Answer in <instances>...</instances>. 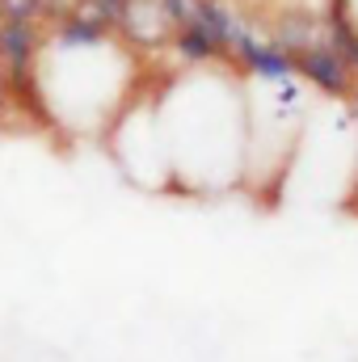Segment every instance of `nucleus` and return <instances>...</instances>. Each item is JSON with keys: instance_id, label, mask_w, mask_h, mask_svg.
<instances>
[{"instance_id": "obj_1", "label": "nucleus", "mask_w": 358, "mask_h": 362, "mask_svg": "<svg viewBox=\"0 0 358 362\" xmlns=\"http://www.w3.org/2000/svg\"><path fill=\"white\" fill-rule=\"evenodd\" d=\"M291 64H295V76H304L308 85H316V89L329 93V97H354V89H358L354 68L329 42H316V47L299 51Z\"/></svg>"}, {"instance_id": "obj_2", "label": "nucleus", "mask_w": 358, "mask_h": 362, "mask_svg": "<svg viewBox=\"0 0 358 362\" xmlns=\"http://www.w3.org/2000/svg\"><path fill=\"white\" fill-rule=\"evenodd\" d=\"M270 42H274L282 55H291V59H295L299 51H308V47H316V42H325V21H321L312 8H304V4L282 8V13L274 17Z\"/></svg>"}, {"instance_id": "obj_3", "label": "nucleus", "mask_w": 358, "mask_h": 362, "mask_svg": "<svg viewBox=\"0 0 358 362\" xmlns=\"http://www.w3.org/2000/svg\"><path fill=\"white\" fill-rule=\"evenodd\" d=\"M232 64H241V72H249V76H258V81H266V85H282V81L295 76L291 55H282L274 42H262V38H253V34L236 42Z\"/></svg>"}, {"instance_id": "obj_4", "label": "nucleus", "mask_w": 358, "mask_h": 362, "mask_svg": "<svg viewBox=\"0 0 358 362\" xmlns=\"http://www.w3.org/2000/svg\"><path fill=\"white\" fill-rule=\"evenodd\" d=\"M169 47H173V55H178L181 64H190V68H202V64H219V59H228L198 25H178L173 34H169Z\"/></svg>"}, {"instance_id": "obj_5", "label": "nucleus", "mask_w": 358, "mask_h": 362, "mask_svg": "<svg viewBox=\"0 0 358 362\" xmlns=\"http://www.w3.org/2000/svg\"><path fill=\"white\" fill-rule=\"evenodd\" d=\"M156 4L169 25H190V17H194V0H156Z\"/></svg>"}, {"instance_id": "obj_6", "label": "nucleus", "mask_w": 358, "mask_h": 362, "mask_svg": "<svg viewBox=\"0 0 358 362\" xmlns=\"http://www.w3.org/2000/svg\"><path fill=\"white\" fill-rule=\"evenodd\" d=\"M350 101H354V105H358V89H354V97H350Z\"/></svg>"}, {"instance_id": "obj_7", "label": "nucleus", "mask_w": 358, "mask_h": 362, "mask_svg": "<svg viewBox=\"0 0 358 362\" xmlns=\"http://www.w3.org/2000/svg\"><path fill=\"white\" fill-rule=\"evenodd\" d=\"M0 21H4V13H0Z\"/></svg>"}]
</instances>
